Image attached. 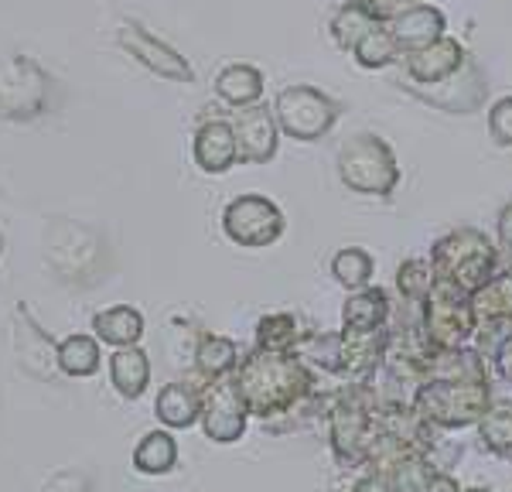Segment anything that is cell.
Returning <instances> with one entry per match:
<instances>
[{
	"label": "cell",
	"mask_w": 512,
	"mask_h": 492,
	"mask_svg": "<svg viewBox=\"0 0 512 492\" xmlns=\"http://www.w3.org/2000/svg\"><path fill=\"white\" fill-rule=\"evenodd\" d=\"M233 380L250 407V417H263V421L294 414L315 397V373L297 352H246Z\"/></svg>",
	"instance_id": "obj_1"
},
{
	"label": "cell",
	"mask_w": 512,
	"mask_h": 492,
	"mask_svg": "<svg viewBox=\"0 0 512 492\" xmlns=\"http://www.w3.org/2000/svg\"><path fill=\"white\" fill-rule=\"evenodd\" d=\"M379 431V404L369 383H349L328 404V445L342 469H362Z\"/></svg>",
	"instance_id": "obj_2"
},
{
	"label": "cell",
	"mask_w": 512,
	"mask_h": 492,
	"mask_svg": "<svg viewBox=\"0 0 512 492\" xmlns=\"http://www.w3.org/2000/svg\"><path fill=\"white\" fill-rule=\"evenodd\" d=\"M410 407L437 431L472 428L492 407V380H424Z\"/></svg>",
	"instance_id": "obj_3"
},
{
	"label": "cell",
	"mask_w": 512,
	"mask_h": 492,
	"mask_svg": "<svg viewBox=\"0 0 512 492\" xmlns=\"http://www.w3.org/2000/svg\"><path fill=\"white\" fill-rule=\"evenodd\" d=\"M431 267L441 281H451L465 287L468 294L489 284L499 274V246H495L482 229L461 226L444 233L441 240L431 246Z\"/></svg>",
	"instance_id": "obj_4"
},
{
	"label": "cell",
	"mask_w": 512,
	"mask_h": 492,
	"mask_svg": "<svg viewBox=\"0 0 512 492\" xmlns=\"http://www.w3.org/2000/svg\"><path fill=\"white\" fill-rule=\"evenodd\" d=\"M335 168L342 185L366 199H390L403 178L393 147L376 134H352L338 147Z\"/></svg>",
	"instance_id": "obj_5"
},
{
	"label": "cell",
	"mask_w": 512,
	"mask_h": 492,
	"mask_svg": "<svg viewBox=\"0 0 512 492\" xmlns=\"http://www.w3.org/2000/svg\"><path fill=\"white\" fill-rule=\"evenodd\" d=\"M472 294L465 287L437 277L427 298L420 301V339L427 352H451L475 339Z\"/></svg>",
	"instance_id": "obj_6"
},
{
	"label": "cell",
	"mask_w": 512,
	"mask_h": 492,
	"mask_svg": "<svg viewBox=\"0 0 512 492\" xmlns=\"http://www.w3.org/2000/svg\"><path fill=\"white\" fill-rule=\"evenodd\" d=\"M338 113H342V106L328 93H321L318 86H308V82L284 86L274 100L280 137H291V141H301V144L321 141L338 123Z\"/></svg>",
	"instance_id": "obj_7"
},
{
	"label": "cell",
	"mask_w": 512,
	"mask_h": 492,
	"mask_svg": "<svg viewBox=\"0 0 512 492\" xmlns=\"http://www.w3.org/2000/svg\"><path fill=\"white\" fill-rule=\"evenodd\" d=\"M287 229V219L280 212V205L267 195H236L233 202L222 209V233L229 243L246 246V250H263L274 246Z\"/></svg>",
	"instance_id": "obj_8"
},
{
	"label": "cell",
	"mask_w": 512,
	"mask_h": 492,
	"mask_svg": "<svg viewBox=\"0 0 512 492\" xmlns=\"http://www.w3.org/2000/svg\"><path fill=\"white\" fill-rule=\"evenodd\" d=\"M198 421H202L205 438L216 445H236L243 438L246 424H250V407H246L233 376L209 383L202 390V417Z\"/></svg>",
	"instance_id": "obj_9"
},
{
	"label": "cell",
	"mask_w": 512,
	"mask_h": 492,
	"mask_svg": "<svg viewBox=\"0 0 512 492\" xmlns=\"http://www.w3.org/2000/svg\"><path fill=\"white\" fill-rule=\"evenodd\" d=\"M117 41L123 52H130V59H137L144 69H151L154 76L168 79V82H192L195 69L178 48H171L168 41L154 38L144 24L137 21H123L117 28Z\"/></svg>",
	"instance_id": "obj_10"
},
{
	"label": "cell",
	"mask_w": 512,
	"mask_h": 492,
	"mask_svg": "<svg viewBox=\"0 0 512 492\" xmlns=\"http://www.w3.org/2000/svg\"><path fill=\"white\" fill-rule=\"evenodd\" d=\"M393 342V328H373V332H355V328H338V356H342V373L349 383H362L383 366L386 352Z\"/></svg>",
	"instance_id": "obj_11"
},
{
	"label": "cell",
	"mask_w": 512,
	"mask_h": 492,
	"mask_svg": "<svg viewBox=\"0 0 512 492\" xmlns=\"http://www.w3.org/2000/svg\"><path fill=\"white\" fill-rule=\"evenodd\" d=\"M236 144H239V161L246 164H267L280 147V127L274 117V106L253 103L246 110H236L233 117Z\"/></svg>",
	"instance_id": "obj_12"
},
{
	"label": "cell",
	"mask_w": 512,
	"mask_h": 492,
	"mask_svg": "<svg viewBox=\"0 0 512 492\" xmlns=\"http://www.w3.org/2000/svg\"><path fill=\"white\" fill-rule=\"evenodd\" d=\"M465 45H461L458 38L444 35L437 38L434 45L427 48H417V52H407L403 55V69H407V76L417 82V86H441V82H448L458 76L461 69H465Z\"/></svg>",
	"instance_id": "obj_13"
},
{
	"label": "cell",
	"mask_w": 512,
	"mask_h": 492,
	"mask_svg": "<svg viewBox=\"0 0 512 492\" xmlns=\"http://www.w3.org/2000/svg\"><path fill=\"white\" fill-rule=\"evenodd\" d=\"M192 158L205 175H226L239 164L233 120H205L192 137Z\"/></svg>",
	"instance_id": "obj_14"
},
{
	"label": "cell",
	"mask_w": 512,
	"mask_h": 492,
	"mask_svg": "<svg viewBox=\"0 0 512 492\" xmlns=\"http://www.w3.org/2000/svg\"><path fill=\"white\" fill-rule=\"evenodd\" d=\"M386 28H390L393 41L400 45V52L407 55V52H417V48L434 45L437 38L448 35V31H444V28H448V18H444L441 7H434V4H427V0H424V4L396 14Z\"/></svg>",
	"instance_id": "obj_15"
},
{
	"label": "cell",
	"mask_w": 512,
	"mask_h": 492,
	"mask_svg": "<svg viewBox=\"0 0 512 492\" xmlns=\"http://www.w3.org/2000/svg\"><path fill=\"white\" fill-rule=\"evenodd\" d=\"M154 414L168 431H188L202 417V390L188 380H175L161 387L158 400H154Z\"/></svg>",
	"instance_id": "obj_16"
},
{
	"label": "cell",
	"mask_w": 512,
	"mask_h": 492,
	"mask_svg": "<svg viewBox=\"0 0 512 492\" xmlns=\"http://www.w3.org/2000/svg\"><path fill=\"white\" fill-rule=\"evenodd\" d=\"M393 301L386 287H362V291H349L342 305V328H355V332H373V328L390 325Z\"/></svg>",
	"instance_id": "obj_17"
},
{
	"label": "cell",
	"mask_w": 512,
	"mask_h": 492,
	"mask_svg": "<svg viewBox=\"0 0 512 492\" xmlns=\"http://www.w3.org/2000/svg\"><path fill=\"white\" fill-rule=\"evenodd\" d=\"M239 359L243 352L229 335H219V332H202L198 335V346H195V369L198 376L205 380V387L216 380H226V376L236 373Z\"/></svg>",
	"instance_id": "obj_18"
},
{
	"label": "cell",
	"mask_w": 512,
	"mask_h": 492,
	"mask_svg": "<svg viewBox=\"0 0 512 492\" xmlns=\"http://www.w3.org/2000/svg\"><path fill=\"white\" fill-rule=\"evenodd\" d=\"M110 383L123 400L144 397V390L151 387V359L140 346H123L113 349L110 356Z\"/></svg>",
	"instance_id": "obj_19"
},
{
	"label": "cell",
	"mask_w": 512,
	"mask_h": 492,
	"mask_svg": "<svg viewBox=\"0 0 512 492\" xmlns=\"http://www.w3.org/2000/svg\"><path fill=\"white\" fill-rule=\"evenodd\" d=\"M93 335L113 349L137 346L144 339V315L134 305H113L93 315Z\"/></svg>",
	"instance_id": "obj_20"
},
{
	"label": "cell",
	"mask_w": 512,
	"mask_h": 492,
	"mask_svg": "<svg viewBox=\"0 0 512 492\" xmlns=\"http://www.w3.org/2000/svg\"><path fill=\"white\" fill-rule=\"evenodd\" d=\"M263 72L256 65L246 62H233L216 76V96L233 110H246V106L263 100Z\"/></svg>",
	"instance_id": "obj_21"
},
{
	"label": "cell",
	"mask_w": 512,
	"mask_h": 492,
	"mask_svg": "<svg viewBox=\"0 0 512 492\" xmlns=\"http://www.w3.org/2000/svg\"><path fill=\"white\" fill-rule=\"evenodd\" d=\"M59 369L72 380H86V376H96L99 366H103V349H99V339L96 335H86V332H76V335H65L59 342Z\"/></svg>",
	"instance_id": "obj_22"
},
{
	"label": "cell",
	"mask_w": 512,
	"mask_h": 492,
	"mask_svg": "<svg viewBox=\"0 0 512 492\" xmlns=\"http://www.w3.org/2000/svg\"><path fill=\"white\" fill-rule=\"evenodd\" d=\"M178 465V441L168 428L147 431L134 448V469L140 475H168Z\"/></svg>",
	"instance_id": "obj_23"
},
{
	"label": "cell",
	"mask_w": 512,
	"mask_h": 492,
	"mask_svg": "<svg viewBox=\"0 0 512 492\" xmlns=\"http://www.w3.org/2000/svg\"><path fill=\"white\" fill-rule=\"evenodd\" d=\"M373 274H376V260L369 250L362 246H342V250L332 257V277L345 291H362V287L373 284Z\"/></svg>",
	"instance_id": "obj_24"
},
{
	"label": "cell",
	"mask_w": 512,
	"mask_h": 492,
	"mask_svg": "<svg viewBox=\"0 0 512 492\" xmlns=\"http://www.w3.org/2000/svg\"><path fill=\"white\" fill-rule=\"evenodd\" d=\"M301 325H297L294 315L287 311H277V315H267L256 322V346L253 349H267V352H294L297 342H301Z\"/></svg>",
	"instance_id": "obj_25"
},
{
	"label": "cell",
	"mask_w": 512,
	"mask_h": 492,
	"mask_svg": "<svg viewBox=\"0 0 512 492\" xmlns=\"http://www.w3.org/2000/svg\"><path fill=\"white\" fill-rule=\"evenodd\" d=\"M376 18L369 11H362L355 0H349V4H342L338 11L332 14V21H328V31H332V41L342 52H349L352 55V48L359 45L362 41V35L366 31H373L376 28Z\"/></svg>",
	"instance_id": "obj_26"
},
{
	"label": "cell",
	"mask_w": 512,
	"mask_h": 492,
	"mask_svg": "<svg viewBox=\"0 0 512 492\" xmlns=\"http://www.w3.org/2000/svg\"><path fill=\"white\" fill-rule=\"evenodd\" d=\"M482 448L495 458L512 455V404H492L485 417L475 424Z\"/></svg>",
	"instance_id": "obj_27"
},
{
	"label": "cell",
	"mask_w": 512,
	"mask_h": 492,
	"mask_svg": "<svg viewBox=\"0 0 512 492\" xmlns=\"http://www.w3.org/2000/svg\"><path fill=\"white\" fill-rule=\"evenodd\" d=\"M352 59L359 62L362 69H373L376 72V69H386V65L400 62L403 52H400V45L393 41L390 28H386V24H376V28L366 31L359 45L352 48Z\"/></svg>",
	"instance_id": "obj_28"
},
{
	"label": "cell",
	"mask_w": 512,
	"mask_h": 492,
	"mask_svg": "<svg viewBox=\"0 0 512 492\" xmlns=\"http://www.w3.org/2000/svg\"><path fill=\"white\" fill-rule=\"evenodd\" d=\"M383 472L390 475L393 492H424L427 479H431L437 469L424 451H410V455H400L396 462L386 465Z\"/></svg>",
	"instance_id": "obj_29"
},
{
	"label": "cell",
	"mask_w": 512,
	"mask_h": 492,
	"mask_svg": "<svg viewBox=\"0 0 512 492\" xmlns=\"http://www.w3.org/2000/svg\"><path fill=\"white\" fill-rule=\"evenodd\" d=\"M434 281H437V274L427 257H414L396 270V291H400V298L407 301V305H420V301L427 298V291L434 287Z\"/></svg>",
	"instance_id": "obj_30"
},
{
	"label": "cell",
	"mask_w": 512,
	"mask_h": 492,
	"mask_svg": "<svg viewBox=\"0 0 512 492\" xmlns=\"http://www.w3.org/2000/svg\"><path fill=\"white\" fill-rule=\"evenodd\" d=\"M489 137L499 147H512V96L492 103L489 110Z\"/></svg>",
	"instance_id": "obj_31"
},
{
	"label": "cell",
	"mask_w": 512,
	"mask_h": 492,
	"mask_svg": "<svg viewBox=\"0 0 512 492\" xmlns=\"http://www.w3.org/2000/svg\"><path fill=\"white\" fill-rule=\"evenodd\" d=\"M355 4L362 7V11H369L379 24H390L396 14L410 11V7L424 4V0H355Z\"/></svg>",
	"instance_id": "obj_32"
},
{
	"label": "cell",
	"mask_w": 512,
	"mask_h": 492,
	"mask_svg": "<svg viewBox=\"0 0 512 492\" xmlns=\"http://www.w3.org/2000/svg\"><path fill=\"white\" fill-rule=\"evenodd\" d=\"M489 359H492L495 373H499V380L512 387V332L499 342V346H495V352H492Z\"/></svg>",
	"instance_id": "obj_33"
},
{
	"label": "cell",
	"mask_w": 512,
	"mask_h": 492,
	"mask_svg": "<svg viewBox=\"0 0 512 492\" xmlns=\"http://www.w3.org/2000/svg\"><path fill=\"white\" fill-rule=\"evenodd\" d=\"M349 492H393V486H390V475H386V472L369 469V472H362L359 479L352 482Z\"/></svg>",
	"instance_id": "obj_34"
},
{
	"label": "cell",
	"mask_w": 512,
	"mask_h": 492,
	"mask_svg": "<svg viewBox=\"0 0 512 492\" xmlns=\"http://www.w3.org/2000/svg\"><path fill=\"white\" fill-rule=\"evenodd\" d=\"M495 236H499L502 250L512 253V202H506L499 209V219H495Z\"/></svg>",
	"instance_id": "obj_35"
},
{
	"label": "cell",
	"mask_w": 512,
	"mask_h": 492,
	"mask_svg": "<svg viewBox=\"0 0 512 492\" xmlns=\"http://www.w3.org/2000/svg\"><path fill=\"white\" fill-rule=\"evenodd\" d=\"M424 492H461V486H458V479H454L451 472H434L431 479H427Z\"/></svg>",
	"instance_id": "obj_36"
},
{
	"label": "cell",
	"mask_w": 512,
	"mask_h": 492,
	"mask_svg": "<svg viewBox=\"0 0 512 492\" xmlns=\"http://www.w3.org/2000/svg\"><path fill=\"white\" fill-rule=\"evenodd\" d=\"M461 492H492L489 486H472V489H461Z\"/></svg>",
	"instance_id": "obj_37"
},
{
	"label": "cell",
	"mask_w": 512,
	"mask_h": 492,
	"mask_svg": "<svg viewBox=\"0 0 512 492\" xmlns=\"http://www.w3.org/2000/svg\"><path fill=\"white\" fill-rule=\"evenodd\" d=\"M0 253H4V236H0Z\"/></svg>",
	"instance_id": "obj_38"
}]
</instances>
